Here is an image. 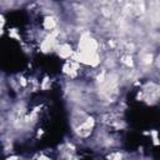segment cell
Returning a JSON list of instances; mask_svg holds the SVG:
<instances>
[{
	"label": "cell",
	"instance_id": "3957f363",
	"mask_svg": "<svg viewBox=\"0 0 160 160\" xmlns=\"http://www.w3.org/2000/svg\"><path fill=\"white\" fill-rule=\"evenodd\" d=\"M58 26V21H56V19H55V16L54 15H49V16H46L45 18V20H44V28H45V30H54L55 28Z\"/></svg>",
	"mask_w": 160,
	"mask_h": 160
},
{
	"label": "cell",
	"instance_id": "7a4b0ae2",
	"mask_svg": "<svg viewBox=\"0 0 160 160\" xmlns=\"http://www.w3.org/2000/svg\"><path fill=\"white\" fill-rule=\"evenodd\" d=\"M120 64L121 65H124L125 68H128V69H131V68H134V65H135V61H134V58H132V54H124L121 58H120Z\"/></svg>",
	"mask_w": 160,
	"mask_h": 160
},
{
	"label": "cell",
	"instance_id": "6da1fadb",
	"mask_svg": "<svg viewBox=\"0 0 160 160\" xmlns=\"http://www.w3.org/2000/svg\"><path fill=\"white\" fill-rule=\"evenodd\" d=\"M58 54H59L61 58H64V59L70 58L71 54H72L71 46H70L69 44H60V45L58 46Z\"/></svg>",
	"mask_w": 160,
	"mask_h": 160
}]
</instances>
